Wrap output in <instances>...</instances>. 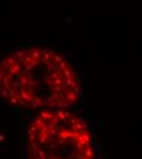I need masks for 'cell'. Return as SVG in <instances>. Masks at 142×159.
Listing matches in <instances>:
<instances>
[{
	"label": "cell",
	"mask_w": 142,
	"mask_h": 159,
	"mask_svg": "<svg viewBox=\"0 0 142 159\" xmlns=\"http://www.w3.org/2000/svg\"><path fill=\"white\" fill-rule=\"evenodd\" d=\"M23 159H96L92 130L72 109L37 111L27 124Z\"/></svg>",
	"instance_id": "cell-2"
},
{
	"label": "cell",
	"mask_w": 142,
	"mask_h": 159,
	"mask_svg": "<svg viewBox=\"0 0 142 159\" xmlns=\"http://www.w3.org/2000/svg\"><path fill=\"white\" fill-rule=\"evenodd\" d=\"M80 76L55 49L25 47L0 59V98L31 110L72 109L81 99Z\"/></svg>",
	"instance_id": "cell-1"
}]
</instances>
